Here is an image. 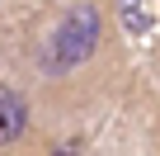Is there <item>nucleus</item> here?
I'll use <instances>...</instances> for the list:
<instances>
[{
    "mask_svg": "<svg viewBox=\"0 0 160 156\" xmlns=\"http://www.w3.org/2000/svg\"><path fill=\"white\" fill-rule=\"evenodd\" d=\"M118 71H122V47L108 0H71L33 38L38 90L61 109L104 95V85H113Z\"/></svg>",
    "mask_w": 160,
    "mask_h": 156,
    "instance_id": "f257e3e1",
    "label": "nucleus"
},
{
    "mask_svg": "<svg viewBox=\"0 0 160 156\" xmlns=\"http://www.w3.org/2000/svg\"><path fill=\"white\" fill-rule=\"evenodd\" d=\"M28 132H33V100H28V90L14 85V81H0V151L19 147Z\"/></svg>",
    "mask_w": 160,
    "mask_h": 156,
    "instance_id": "f03ea898",
    "label": "nucleus"
},
{
    "mask_svg": "<svg viewBox=\"0 0 160 156\" xmlns=\"http://www.w3.org/2000/svg\"><path fill=\"white\" fill-rule=\"evenodd\" d=\"M52 156H80V137H71V142H57V147H52Z\"/></svg>",
    "mask_w": 160,
    "mask_h": 156,
    "instance_id": "7ed1b4c3",
    "label": "nucleus"
},
{
    "mask_svg": "<svg viewBox=\"0 0 160 156\" xmlns=\"http://www.w3.org/2000/svg\"><path fill=\"white\" fill-rule=\"evenodd\" d=\"M0 66H5V57H0Z\"/></svg>",
    "mask_w": 160,
    "mask_h": 156,
    "instance_id": "20e7f679",
    "label": "nucleus"
}]
</instances>
